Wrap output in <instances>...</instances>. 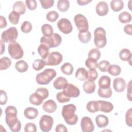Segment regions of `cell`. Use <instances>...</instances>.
Segmentation results:
<instances>
[{
	"label": "cell",
	"instance_id": "cell-1",
	"mask_svg": "<svg viewBox=\"0 0 132 132\" xmlns=\"http://www.w3.org/2000/svg\"><path fill=\"white\" fill-rule=\"evenodd\" d=\"M5 121L11 131L19 132L21 128V122L17 118V109L13 106H9L5 110Z\"/></svg>",
	"mask_w": 132,
	"mask_h": 132
},
{
	"label": "cell",
	"instance_id": "cell-2",
	"mask_svg": "<svg viewBox=\"0 0 132 132\" xmlns=\"http://www.w3.org/2000/svg\"><path fill=\"white\" fill-rule=\"evenodd\" d=\"M76 107L72 104L64 105L62 107L61 114L64 121L68 125H73L78 121V116L75 114Z\"/></svg>",
	"mask_w": 132,
	"mask_h": 132
},
{
	"label": "cell",
	"instance_id": "cell-3",
	"mask_svg": "<svg viewBox=\"0 0 132 132\" xmlns=\"http://www.w3.org/2000/svg\"><path fill=\"white\" fill-rule=\"evenodd\" d=\"M57 73L53 69H46L43 72L38 73L36 76V82L39 85L48 84L56 77Z\"/></svg>",
	"mask_w": 132,
	"mask_h": 132
},
{
	"label": "cell",
	"instance_id": "cell-4",
	"mask_svg": "<svg viewBox=\"0 0 132 132\" xmlns=\"http://www.w3.org/2000/svg\"><path fill=\"white\" fill-rule=\"evenodd\" d=\"M61 36L57 33H54L52 36H43L40 39V43L45 44L49 48L58 46L61 44Z\"/></svg>",
	"mask_w": 132,
	"mask_h": 132
},
{
	"label": "cell",
	"instance_id": "cell-5",
	"mask_svg": "<svg viewBox=\"0 0 132 132\" xmlns=\"http://www.w3.org/2000/svg\"><path fill=\"white\" fill-rule=\"evenodd\" d=\"M94 43L96 47L101 48L105 47L107 43L105 30L102 27H97L94 31Z\"/></svg>",
	"mask_w": 132,
	"mask_h": 132
},
{
	"label": "cell",
	"instance_id": "cell-6",
	"mask_svg": "<svg viewBox=\"0 0 132 132\" xmlns=\"http://www.w3.org/2000/svg\"><path fill=\"white\" fill-rule=\"evenodd\" d=\"M8 51L10 57L14 59H20L23 57L24 52L20 44L14 41L9 44Z\"/></svg>",
	"mask_w": 132,
	"mask_h": 132
},
{
	"label": "cell",
	"instance_id": "cell-7",
	"mask_svg": "<svg viewBox=\"0 0 132 132\" xmlns=\"http://www.w3.org/2000/svg\"><path fill=\"white\" fill-rule=\"evenodd\" d=\"M18 36V31L15 27H10L4 31L1 35V40L4 42L11 43L15 41Z\"/></svg>",
	"mask_w": 132,
	"mask_h": 132
},
{
	"label": "cell",
	"instance_id": "cell-8",
	"mask_svg": "<svg viewBox=\"0 0 132 132\" xmlns=\"http://www.w3.org/2000/svg\"><path fill=\"white\" fill-rule=\"evenodd\" d=\"M45 65L55 66L59 64L63 60L62 55L58 52H53L48 54L47 56L43 59Z\"/></svg>",
	"mask_w": 132,
	"mask_h": 132
},
{
	"label": "cell",
	"instance_id": "cell-9",
	"mask_svg": "<svg viewBox=\"0 0 132 132\" xmlns=\"http://www.w3.org/2000/svg\"><path fill=\"white\" fill-rule=\"evenodd\" d=\"M54 124V120L51 116L44 114L40 118L39 126L42 131L47 132L51 130Z\"/></svg>",
	"mask_w": 132,
	"mask_h": 132
},
{
	"label": "cell",
	"instance_id": "cell-10",
	"mask_svg": "<svg viewBox=\"0 0 132 132\" xmlns=\"http://www.w3.org/2000/svg\"><path fill=\"white\" fill-rule=\"evenodd\" d=\"M75 24L79 31L88 30L89 24L87 18L81 14H76L74 18Z\"/></svg>",
	"mask_w": 132,
	"mask_h": 132
},
{
	"label": "cell",
	"instance_id": "cell-11",
	"mask_svg": "<svg viewBox=\"0 0 132 132\" xmlns=\"http://www.w3.org/2000/svg\"><path fill=\"white\" fill-rule=\"evenodd\" d=\"M57 27L59 30L64 34H69L72 32L73 27L71 22L66 18L60 19L57 23Z\"/></svg>",
	"mask_w": 132,
	"mask_h": 132
},
{
	"label": "cell",
	"instance_id": "cell-12",
	"mask_svg": "<svg viewBox=\"0 0 132 132\" xmlns=\"http://www.w3.org/2000/svg\"><path fill=\"white\" fill-rule=\"evenodd\" d=\"M64 94L69 97H77L80 94L79 89L72 84H68L63 91Z\"/></svg>",
	"mask_w": 132,
	"mask_h": 132
},
{
	"label": "cell",
	"instance_id": "cell-13",
	"mask_svg": "<svg viewBox=\"0 0 132 132\" xmlns=\"http://www.w3.org/2000/svg\"><path fill=\"white\" fill-rule=\"evenodd\" d=\"M81 130L83 132H92L94 129V125L90 118L83 117L80 122Z\"/></svg>",
	"mask_w": 132,
	"mask_h": 132
},
{
	"label": "cell",
	"instance_id": "cell-14",
	"mask_svg": "<svg viewBox=\"0 0 132 132\" xmlns=\"http://www.w3.org/2000/svg\"><path fill=\"white\" fill-rule=\"evenodd\" d=\"M113 87L117 92H123L126 88L125 80L122 77H117L113 80Z\"/></svg>",
	"mask_w": 132,
	"mask_h": 132
},
{
	"label": "cell",
	"instance_id": "cell-15",
	"mask_svg": "<svg viewBox=\"0 0 132 132\" xmlns=\"http://www.w3.org/2000/svg\"><path fill=\"white\" fill-rule=\"evenodd\" d=\"M96 13L100 16H104L106 15L109 11V6L106 2H99L95 8Z\"/></svg>",
	"mask_w": 132,
	"mask_h": 132
},
{
	"label": "cell",
	"instance_id": "cell-16",
	"mask_svg": "<svg viewBox=\"0 0 132 132\" xmlns=\"http://www.w3.org/2000/svg\"><path fill=\"white\" fill-rule=\"evenodd\" d=\"M57 104L56 102L52 100H49L45 102L42 105L43 110L47 113H53L57 109Z\"/></svg>",
	"mask_w": 132,
	"mask_h": 132
},
{
	"label": "cell",
	"instance_id": "cell-17",
	"mask_svg": "<svg viewBox=\"0 0 132 132\" xmlns=\"http://www.w3.org/2000/svg\"><path fill=\"white\" fill-rule=\"evenodd\" d=\"M98 102L99 103L100 111L105 113H109L113 110V105L110 102L101 100H99Z\"/></svg>",
	"mask_w": 132,
	"mask_h": 132
},
{
	"label": "cell",
	"instance_id": "cell-18",
	"mask_svg": "<svg viewBox=\"0 0 132 132\" xmlns=\"http://www.w3.org/2000/svg\"><path fill=\"white\" fill-rule=\"evenodd\" d=\"M68 84V80L62 76H59L53 82L54 88L57 90L63 89Z\"/></svg>",
	"mask_w": 132,
	"mask_h": 132
},
{
	"label": "cell",
	"instance_id": "cell-19",
	"mask_svg": "<svg viewBox=\"0 0 132 132\" xmlns=\"http://www.w3.org/2000/svg\"><path fill=\"white\" fill-rule=\"evenodd\" d=\"M24 116L29 120L36 119L38 115V110L35 108L29 107L26 108L24 111Z\"/></svg>",
	"mask_w": 132,
	"mask_h": 132
},
{
	"label": "cell",
	"instance_id": "cell-20",
	"mask_svg": "<svg viewBox=\"0 0 132 132\" xmlns=\"http://www.w3.org/2000/svg\"><path fill=\"white\" fill-rule=\"evenodd\" d=\"M95 122L98 127L103 128L107 126L109 123L107 117L103 114H98L95 118Z\"/></svg>",
	"mask_w": 132,
	"mask_h": 132
},
{
	"label": "cell",
	"instance_id": "cell-21",
	"mask_svg": "<svg viewBox=\"0 0 132 132\" xmlns=\"http://www.w3.org/2000/svg\"><path fill=\"white\" fill-rule=\"evenodd\" d=\"M96 88L95 82L90 80H86L83 84V89L84 91L87 94L93 93Z\"/></svg>",
	"mask_w": 132,
	"mask_h": 132
},
{
	"label": "cell",
	"instance_id": "cell-22",
	"mask_svg": "<svg viewBox=\"0 0 132 132\" xmlns=\"http://www.w3.org/2000/svg\"><path fill=\"white\" fill-rule=\"evenodd\" d=\"M26 5L22 1H16L13 6V11L20 14H23L26 12Z\"/></svg>",
	"mask_w": 132,
	"mask_h": 132
},
{
	"label": "cell",
	"instance_id": "cell-23",
	"mask_svg": "<svg viewBox=\"0 0 132 132\" xmlns=\"http://www.w3.org/2000/svg\"><path fill=\"white\" fill-rule=\"evenodd\" d=\"M29 102L31 104L39 106L41 105L44 100L43 98L38 93L35 92L34 93L31 94L29 98Z\"/></svg>",
	"mask_w": 132,
	"mask_h": 132
},
{
	"label": "cell",
	"instance_id": "cell-24",
	"mask_svg": "<svg viewBox=\"0 0 132 132\" xmlns=\"http://www.w3.org/2000/svg\"><path fill=\"white\" fill-rule=\"evenodd\" d=\"M120 58L123 61H126L129 62L131 61V53L127 48H123L119 53Z\"/></svg>",
	"mask_w": 132,
	"mask_h": 132
},
{
	"label": "cell",
	"instance_id": "cell-25",
	"mask_svg": "<svg viewBox=\"0 0 132 132\" xmlns=\"http://www.w3.org/2000/svg\"><path fill=\"white\" fill-rule=\"evenodd\" d=\"M98 82L100 88L105 89L110 87L111 79L108 76L103 75L100 78Z\"/></svg>",
	"mask_w": 132,
	"mask_h": 132
},
{
	"label": "cell",
	"instance_id": "cell-26",
	"mask_svg": "<svg viewBox=\"0 0 132 132\" xmlns=\"http://www.w3.org/2000/svg\"><path fill=\"white\" fill-rule=\"evenodd\" d=\"M78 37L79 41L81 43H87L90 41L91 38V34L89 30L79 31Z\"/></svg>",
	"mask_w": 132,
	"mask_h": 132
},
{
	"label": "cell",
	"instance_id": "cell-27",
	"mask_svg": "<svg viewBox=\"0 0 132 132\" xmlns=\"http://www.w3.org/2000/svg\"><path fill=\"white\" fill-rule=\"evenodd\" d=\"M86 108L87 110L91 113H95L100 111L99 103L98 101H89L87 105Z\"/></svg>",
	"mask_w": 132,
	"mask_h": 132
},
{
	"label": "cell",
	"instance_id": "cell-28",
	"mask_svg": "<svg viewBox=\"0 0 132 132\" xmlns=\"http://www.w3.org/2000/svg\"><path fill=\"white\" fill-rule=\"evenodd\" d=\"M111 9L114 12H118L124 7V3L122 0H112L110 2Z\"/></svg>",
	"mask_w": 132,
	"mask_h": 132
},
{
	"label": "cell",
	"instance_id": "cell-29",
	"mask_svg": "<svg viewBox=\"0 0 132 132\" xmlns=\"http://www.w3.org/2000/svg\"><path fill=\"white\" fill-rule=\"evenodd\" d=\"M15 68L18 72L23 73L27 71L28 69V65L25 61L21 60L15 63Z\"/></svg>",
	"mask_w": 132,
	"mask_h": 132
},
{
	"label": "cell",
	"instance_id": "cell-30",
	"mask_svg": "<svg viewBox=\"0 0 132 132\" xmlns=\"http://www.w3.org/2000/svg\"><path fill=\"white\" fill-rule=\"evenodd\" d=\"M97 94L98 96H100L101 97L106 98H109L112 95V91L110 87L105 89L99 88L97 91Z\"/></svg>",
	"mask_w": 132,
	"mask_h": 132
},
{
	"label": "cell",
	"instance_id": "cell-31",
	"mask_svg": "<svg viewBox=\"0 0 132 132\" xmlns=\"http://www.w3.org/2000/svg\"><path fill=\"white\" fill-rule=\"evenodd\" d=\"M87 71L84 68H78L75 73V77L79 80L84 81L87 79Z\"/></svg>",
	"mask_w": 132,
	"mask_h": 132
},
{
	"label": "cell",
	"instance_id": "cell-32",
	"mask_svg": "<svg viewBox=\"0 0 132 132\" xmlns=\"http://www.w3.org/2000/svg\"><path fill=\"white\" fill-rule=\"evenodd\" d=\"M70 7V3L68 0H59L57 2V9L61 12L67 11Z\"/></svg>",
	"mask_w": 132,
	"mask_h": 132
},
{
	"label": "cell",
	"instance_id": "cell-33",
	"mask_svg": "<svg viewBox=\"0 0 132 132\" xmlns=\"http://www.w3.org/2000/svg\"><path fill=\"white\" fill-rule=\"evenodd\" d=\"M38 52L41 58L44 59L49 54V48L44 44H40L38 48Z\"/></svg>",
	"mask_w": 132,
	"mask_h": 132
},
{
	"label": "cell",
	"instance_id": "cell-34",
	"mask_svg": "<svg viewBox=\"0 0 132 132\" xmlns=\"http://www.w3.org/2000/svg\"><path fill=\"white\" fill-rule=\"evenodd\" d=\"M61 72L65 75H70L73 73L74 68L72 64L69 62L64 63L60 68Z\"/></svg>",
	"mask_w": 132,
	"mask_h": 132
},
{
	"label": "cell",
	"instance_id": "cell-35",
	"mask_svg": "<svg viewBox=\"0 0 132 132\" xmlns=\"http://www.w3.org/2000/svg\"><path fill=\"white\" fill-rule=\"evenodd\" d=\"M118 19L120 22L122 23H129L131 20V15L128 12L123 11L119 14Z\"/></svg>",
	"mask_w": 132,
	"mask_h": 132
},
{
	"label": "cell",
	"instance_id": "cell-36",
	"mask_svg": "<svg viewBox=\"0 0 132 132\" xmlns=\"http://www.w3.org/2000/svg\"><path fill=\"white\" fill-rule=\"evenodd\" d=\"M11 64V59L7 57H2L0 59V70H5L9 68Z\"/></svg>",
	"mask_w": 132,
	"mask_h": 132
},
{
	"label": "cell",
	"instance_id": "cell-37",
	"mask_svg": "<svg viewBox=\"0 0 132 132\" xmlns=\"http://www.w3.org/2000/svg\"><path fill=\"white\" fill-rule=\"evenodd\" d=\"M107 71L110 75L116 76L121 73V68L118 65L112 64L109 66Z\"/></svg>",
	"mask_w": 132,
	"mask_h": 132
},
{
	"label": "cell",
	"instance_id": "cell-38",
	"mask_svg": "<svg viewBox=\"0 0 132 132\" xmlns=\"http://www.w3.org/2000/svg\"><path fill=\"white\" fill-rule=\"evenodd\" d=\"M41 31L43 36H52L54 34L53 27L48 24H44L42 26Z\"/></svg>",
	"mask_w": 132,
	"mask_h": 132
},
{
	"label": "cell",
	"instance_id": "cell-39",
	"mask_svg": "<svg viewBox=\"0 0 132 132\" xmlns=\"http://www.w3.org/2000/svg\"><path fill=\"white\" fill-rule=\"evenodd\" d=\"M88 56V58H93L97 61L100 58L101 52L97 48H93L89 52Z\"/></svg>",
	"mask_w": 132,
	"mask_h": 132
},
{
	"label": "cell",
	"instance_id": "cell-40",
	"mask_svg": "<svg viewBox=\"0 0 132 132\" xmlns=\"http://www.w3.org/2000/svg\"><path fill=\"white\" fill-rule=\"evenodd\" d=\"M45 65V61L43 59H38L34 61L32 63V68L36 71H40L43 69Z\"/></svg>",
	"mask_w": 132,
	"mask_h": 132
},
{
	"label": "cell",
	"instance_id": "cell-41",
	"mask_svg": "<svg viewBox=\"0 0 132 132\" xmlns=\"http://www.w3.org/2000/svg\"><path fill=\"white\" fill-rule=\"evenodd\" d=\"M20 15L19 13L15 11H12L8 15V19L10 23L14 25L17 24L20 19Z\"/></svg>",
	"mask_w": 132,
	"mask_h": 132
},
{
	"label": "cell",
	"instance_id": "cell-42",
	"mask_svg": "<svg viewBox=\"0 0 132 132\" xmlns=\"http://www.w3.org/2000/svg\"><path fill=\"white\" fill-rule=\"evenodd\" d=\"M32 26L31 23L27 21L23 22L21 26V31L25 34H27L30 32L32 30Z\"/></svg>",
	"mask_w": 132,
	"mask_h": 132
},
{
	"label": "cell",
	"instance_id": "cell-43",
	"mask_svg": "<svg viewBox=\"0 0 132 132\" xmlns=\"http://www.w3.org/2000/svg\"><path fill=\"white\" fill-rule=\"evenodd\" d=\"M85 65L89 69H95L97 68L98 63L95 59L88 58L85 61Z\"/></svg>",
	"mask_w": 132,
	"mask_h": 132
},
{
	"label": "cell",
	"instance_id": "cell-44",
	"mask_svg": "<svg viewBox=\"0 0 132 132\" xmlns=\"http://www.w3.org/2000/svg\"><path fill=\"white\" fill-rule=\"evenodd\" d=\"M59 18V14L57 11L55 10L51 11L48 12L46 15V19L51 22H54L57 20V19Z\"/></svg>",
	"mask_w": 132,
	"mask_h": 132
},
{
	"label": "cell",
	"instance_id": "cell-45",
	"mask_svg": "<svg viewBox=\"0 0 132 132\" xmlns=\"http://www.w3.org/2000/svg\"><path fill=\"white\" fill-rule=\"evenodd\" d=\"M56 99L60 103L68 102L70 101V97H67L63 92H59L56 94Z\"/></svg>",
	"mask_w": 132,
	"mask_h": 132
},
{
	"label": "cell",
	"instance_id": "cell-46",
	"mask_svg": "<svg viewBox=\"0 0 132 132\" xmlns=\"http://www.w3.org/2000/svg\"><path fill=\"white\" fill-rule=\"evenodd\" d=\"M87 73V79L89 80L94 81L98 77V73L95 69H89Z\"/></svg>",
	"mask_w": 132,
	"mask_h": 132
},
{
	"label": "cell",
	"instance_id": "cell-47",
	"mask_svg": "<svg viewBox=\"0 0 132 132\" xmlns=\"http://www.w3.org/2000/svg\"><path fill=\"white\" fill-rule=\"evenodd\" d=\"M110 65V62L108 61L104 60L101 61L98 63L97 68L101 72H107L108 70V68Z\"/></svg>",
	"mask_w": 132,
	"mask_h": 132
},
{
	"label": "cell",
	"instance_id": "cell-48",
	"mask_svg": "<svg viewBox=\"0 0 132 132\" xmlns=\"http://www.w3.org/2000/svg\"><path fill=\"white\" fill-rule=\"evenodd\" d=\"M42 7L44 9H47L52 7L54 4V0H39Z\"/></svg>",
	"mask_w": 132,
	"mask_h": 132
},
{
	"label": "cell",
	"instance_id": "cell-49",
	"mask_svg": "<svg viewBox=\"0 0 132 132\" xmlns=\"http://www.w3.org/2000/svg\"><path fill=\"white\" fill-rule=\"evenodd\" d=\"M125 122L127 126H132V110L129 108L126 112L125 114Z\"/></svg>",
	"mask_w": 132,
	"mask_h": 132
},
{
	"label": "cell",
	"instance_id": "cell-50",
	"mask_svg": "<svg viewBox=\"0 0 132 132\" xmlns=\"http://www.w3.org/2000/svg\"><path fill=\"white\" fill-rule=\"evenodd\" d=\"M35 92L40 94L44 100L49 95L48 90L45 88H39L36 90Z\"/></svg>",
	"mask_w": 132,
	"mask_h": 132
},
{
	"label": "cell",
	"instance_id": "cell-51",
	"mask_svg": "<svg viewBox=\"0 0 132 132\" xmlns=\"http://www.w3.org/2000/svg\"><path fill=\"white\" fill-rule=\"evenodd\" d=\"M25 132H36L37 131V127L35 124L32 123H27L24 127Z\"/></svg>",
	"mask_w": 132,
	"mask_h": 132
},
{
	"label": "cell",
	"instance_id": "cell-52",
	"mask_svg": "<svg viewBox=\"0 0 132 132\" xmlns=\"http://www.w3.org/2000/svg\"><path fill=\"white\" fill-rule=\"evenodd\" d=\"M26 6L29 10H35L37 7V3L36 0H26L25 1Z\"/></svg>",
	"mask_w": 132,
	"mask_h": 132
},
{
	"label": "cell",
	"instance_id": "cell-53",
	"mask_svg": "<svg viewBox=\"0 0 132 132\" xmlns=\"http://www.w3.org/2000/svg\"><path fill=\"white\" fill-rule=\"evenodd\" d=\"M0 100H1V105H5L8 100L7 94L6 92L3 90H0Z\"/></svg>",
	"mask_w": 132,
	"mask_h": 132
},
{
	"label": "cell",
	"instance_id": "cell-54",
	"mask_svg": "<svg viewBox=\"0 0 132 132\" xmlns=\"http://www.w3.org/2000/svg\"><path fill=\"white\" fill-rule=\"evenodd\" d=\"M55 131L56 132H67L68 129L64 125L59 124L56 126L55 128Z\"/></svg>",
	"mask_w": 132,
	"mask_h": 132
},
{
	"label": "cell",
	"instance_id": "cell-55",
	"mask_svg": "<svg viewBox=\"0 0 132 132\" xmlns=\"http://www.w3.org/2000/svg\"><path fill=\"white\" fill-rule=\"evenodd\" d=\"M131 80H130L127 85V97L129 101H131Z\"/></svg>",
	"mask_w": 132,
	"mask_h": 132
},
{
	"label": "cell",
	"instance_id": "cell-56",
	"mask_svg": "<svg viewBox=\"0 0 132 132\" xmlns=\"http://www.w3.org/2000/svg\"><path fill=\"white\" fill-rule=\"evenodd\" d=\"M123 30L124 32L129 35H132V26L131 24H129L126 25L123 28Z\"/></svg>",
	"mask_w": 132,
	"mask_h": 132
},
{
	"label": "cell",
	"instance_id": "cell-57",
	"mask_svg": "<svg viewBox=\"0 0 132 132\" xmlns=\"http://www.w3.org/2000/svg\"><path fill=\"white\" fill-rule=\"evenodd\" d=\"M7 23L6 20V18L3 15L0 16V28H3L7 26Z\"/></svg>",
	"mask_w": 132,
	"mask_h": 132
},
{
	"label": "cell",
	"instance_id": "cell-58",
	"mask_svg": "<svg viewBox=\"0 0 132 132\" xmlns=\"http://www.w3.org/2000/svg\"><path fill=\"white\" fill-rule=\"evenodd\" d=\"M92 2V0H77V3L80 6H85Z\"/></svg>",
	"mask_w": 132,
	"mask_h": 132
},
{
	"label": "cell",
	"instance_id": "cell-59",
	"mask_svg": "<svg viewBox=\"0 0 132 132\" xmlns=\"http://www.w3.org/2000/svg\"><path fill=\"white\" fill-rule=\"evenodd\" d=\"M5 46L4 42L1 40V55H3L4 52H5Z\"/></svg>",
	"mask_w": 132,
	"mask_h": 132
}]
</instances>
